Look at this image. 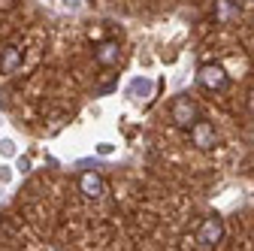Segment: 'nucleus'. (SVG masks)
<instances>
[{
  "label": "nucleus",
  "mask_w": 254,
  "mask_h": 251,
  "mask_svg": "<svg viewBox=\"0 0 254 251\" xmlns=\"http://www.w3.org/2000/svg\"><path fill=\"white\" fill-rule=\"evenodd\" d=\"M221 236H224V221H221L218 215H209V218H203V224L197 227V245L203 248V251H212L218 242H221Z\"/></svg>",
  "instance_id": "f257e3e1"
},
{
  "label": "nucleus",
  "mask_w": 254,
  "mask_h": 251,
  "mask_svg": "<svg viewBox=\"0 0 254 251\" xmlns=\"http://www.w3.org/2000/svg\"><path fill=\"white\" fill-rule=\"evenodd\" d=\"M197 82L206 91H224L227 82H230V76H227V70L221 67V64H203L200 73H197Z\"/></svg>",
  "instance_id": "f03ea898"
},
{
  "label": "nucleus",
  "mask_w": 254,
  "mask_h": 251,
  "mask_svg": "<svg viewBox=\"0 0 254 251\" xmlns=\"http://www.w3.org/2000/svg\"><path fill=\"white\" fill-rule=\"evenodd\" d=\"M170 115H173V121L179 127H190V124L197 121V106H194L190 97H176L173 106H170Z\"/></svg>",
  "instance_id": "7ed1b4c3"
},
{
  "label": "nucleus",
  "mask_w": 254,
  "mask_h": 251,
  "mask_svg": "<svg viewBox=\"0 0 254 251\" xmlns=\"http://www.w3.org/2000/svg\"><path fill=\"white\" fill-rule=\"evenodd\" d=\"M79 191H82L88 200H100V197L106 194V182H103V176H100V173L85 170V173L79 176Z\"/></svg>",
  "instance_id": "20e7f679"
},
{
  "label": "nucleus",
  "mask_w": 254,
  "mask_h": 251,
  "mask_svg": "<svg viewBox=\"0 0 254 251\" xmlns=\"http://www.w3.org/2000/svg\"><path fill=\"white\" fill-rule=\"evenodd\" d=\"M188 130H190V142H194L197 148H203V151L215 148V127L209 121H194Z\"/></svg>",
  "instance_id": "39448f33"
},
{
  "label": "nucleus",
  "mask_w": 254,
  "mask_h": 251,
  "mask_svg": "<svg viewBox=\"0 0 254 251\" xmlns=\"http://www.w3.org/2000/svg\"><path fill=\"white\" fill-rule=\"evenodd\" d=\"M21 55H24V49L18 43H6L3 49H0V73H3V76L15 73L21 67Z\"/></svg>",
  "instance_id": "423d86ee"
},
{
  "label": "nucleus",
  "mask_w": 254,
  "mask_h": 251,
  "mask_svg": "<svg viewBox=\"0 0 254 251\" xmlns=\"http://www.w3.org/2000/svg\"><path fill=\"white\" fill-rule=\"evenodd\" d=\"M118 55H121V49H118L115 40H103L97 49H94V58H97V64H100V67H112V64H118Z\"/></svg>",
  "instance_id": "0eeeda50"
},
{
  "label": "nucleus",
  "mask_w": 254,
  "mask_h": 251,
  "mask_svg": "<svg viewBox=\"0 0 254 251\" xmlns=\"http://www.w3.org/2000/svg\"><path fill=\"white\" fill-rule=\"evenodd\" d=\"M236 12H239V3H236V0H218V9H215V18H218V21H230Z\"/></svg>",
  "instance_id": "6e6552de"
},
{
  "label": "nucleus",
  "mask_w": 254,
  "mask_h": 251,
  "mask_svg": "<svg viewBox=\"0 0 254 251\" xmlns=\"http://www.w3.org/2000/svg\"><path fill=\"white\" fill-rule=\"evenodd\" d=\"M248 109H251V112H254V91H251V94H248Z\"/></svg>",
  "instance_id": "1a4fd4ad"
}]
</instances>
